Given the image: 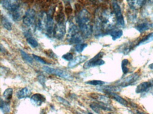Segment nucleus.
<instances>
[{
    "instance_id": "obj_1",
    "label": "nucleus",
    "mask_w": 153,
    "mask_h": 114,
    "mask_svg": "<svg viewBox=\"0 0 153 114\" xmlns=\"http://www.w3.org/2000/svg\"><path fill=\"white\" fill-rule=\"evenodd\" d=\"M43 69L44 71L48 74L58 76L61 78L66 79V80L71 81L73 79V76L71 74L68 73L65 70H62L59 69L53 68L47 66H44L43 67Z\"/></svg>"
},
{
    "instance_id": "obj_2",
    "label": "nucleus",
    "mask_w": 153,
    "mask_h": 114,
    "mask_svg": "<svg viewBox=\"0 0 153 114\" xmlns=\"http://www.w3.org/2000/svg\"><path fill=\"white\" fill-rule=\"evenodd\" d=\"M140 77V75L139 73L138 72H136L118 81L116 83V85L120 86L121 88L132 85L138 80Z\"/></svg>"
},
{
    "instance_id": "obj_3",
    "label": "nucleus",
    "mask_w": 153,
    "mask_h": 114,
    "mask_svg": "<svg viewBox=\"0 0 153 114\" xmlns=\"http://www.w3.org/2000/svg\"><path fill=\"white\" fill-rule=\"evenodd\" d=\"M104 53L103 52H100L97 53L96 56L93 57L92 58L89 60L85 64H84V68L85 69L90 68L96 66H102L105 64L104 61L102 59V58L103 56Z\"/></svg>"
},
{
    "instance_id": "obj_4",
    "label": "nucleus",
    "mask_w": 153,
    "mask_h": 114,
    "mask_svg": "<svg viewBox=\"0 0 153 114\" xmlns=\"http://www.w3.org/2000/svg\"><path fill=\"white\" fill-rule=\"evenodd\" d=\"M112 5L117 24L120 26L124 27L125 21L120 6L115 0L113 1Z\"/></svg>"
},
{
    "instance_id": "obj_5",
    "label": "nucleus",
    "mask_w": 153,
    "mask_h": 114,
    "mask_svg": "<svg viewBox=\"0 0 153 114\" xmlns=\"http://www.w3.org/2000/svg\"><path fill=\"white\" fill-rule=\"evenodd\" d=\"M65 34H66V26L64 22L62 21H60L54 26L53 32V36L56 39L60 40L64 37Z\"/></svg>"
},
{
    "instance_id": "obj_6",
    "label": "nucleus",
    "mask_w": 153,
    "mask_h": 114,
    "mask_svg": "<svg viewBox=\"0 0 153 114\" xmlns=\"http://www.w3.org/2000/svg\"><path fill=\"white\" fill-rule=\"evenodd\" d=\"M36 12L33 9L27 10L23 17V22L27 26H31L33 25L35 20Z\"/></svg>"
},
{
    "instance_id": "obj_7",
    "label": "nucleus",
    "mask_w": 153,
    "mask_h": 114,
    "mask_svg": "<svg viewBox=\"0 0 153 114\" xmlns=\"http://www.w3.org/2000/svg\"><path fill=\"white\" fill-rule=\"evenodd\" d=\"M153 87V79L147 82H142L137 86L136 92L137 94L144 93L149 91Z\"/></svg>"
},
{
    "instance_id": "obj_8",
    "label": "nucleus",
    "mask_w": 153,
    "mask_h": 114,
    "mask_svg": "<svg viewBox=\"0 0 153 114\" xmlns=\"http://www.w3.org/2000/svg\"><path fill=\"white\" fill-rule=\"evenodd\" d=\"M2 6L8 10L13 11L19 8L18 0H4L2 2Z\"/></svg>"
},
{
    "instance_id": "obj_9",
    "label": "nucleus",
    "mask_w": 153,
    "mask_h": 114,
    "mask_svg": "<svg viewBox=\"0 0 153 114\" xmlns=\"http://www.w3.org/2000/svg\"><path fill=\"white\" fill-rule=\"evenodd\" d=\"M90 21V14L87 10H82L78 16V22L79 26L88 24Z\"/></svg>"
},
{
    "instance_id": "obj_10",
    "label": "nucleus",
    "mask_w": 153,
    "mask_h": 114,
    "mask_svg": "<svg viewBox=\"0 0 153 114\" xmlns=\"http://www.w3.org/2000/svg\"><path fill=\"white\" fill-rule=\"evenodd\" d=\"M97 89L100 91L106 94L109 92H115L120 90L121 87L117 85L101 86L97 87Z\"/></svg>"
},
{
    "instance_id": "obj_11",
    "label": "nucleus",
    "mask_w": 153,
    "mask_h": 114,
    "mask_svg": "<svg viewBox=\"0 0 153 114\" xmlns=\"http://www.w3.org/2000/svg\"><path fill=\"white\" fill-rule=\"evenodd\" d=\"M31 102L36 106H40L43 103L45 102L46 98L41 94L36 93L33 94L31 97Z\"/></svg>"
},
{
    "instance_id": "obj_12",
    "label": "nucleus",
    "mask_w": 153,
    "mask_h": 114,
    "mask_svg": "<svg viewBox=\"0 0 153 114\" xmlns=\"http://www.w3.org/2000/svg\"><path fill=\"white\" fill-rule=\"evenodd\" d=\"M106 94L108 96H110L112 99H113L123 106L125 107H128V101L122 98L121 96L119 95V94L115 93V92H109Z\"/></svg>"
},
{
    "instance_id": "obj_13",
    "label": "nucleus",
    "mask_w": 153,
    "mask_h": 114,
    "mask_svg": "<svg viewBox=\"0 0 153 114\" xmlns=\"http://www.w3.org/2000/svg\"><path fill=\"white\" fill-rule=\"evenodd\" d=\"M47 21V16L46 13L42 12L40 14L38 18V24H37L38 29L39 30H42L46 28Z\"/></svg>"
},
{
    "instance_id": "obj_14",
    "label": "nucleus",
    "mask_w": 153,
    "mask_h": 114,
    "mask_svg": "<svg viewBox=\"0 0 153 114\" xmlns=\"http://www.w3.org/2000/svg\"><path fill=\"white\" fill-rule=\"evenodd\" d=\"M80 29L83 35L85 38H88L92 35L93 33V27L91 25L89 24H85V25H80Z\"/></svg>"
},
{
    "instance_id": "obj_15",
    "label": "nucleus",
    "mask_w": 153,
    "mask_h": 114,
    "mask_svg": "<svg viewBox=\"0 0 153 114\" xmlns=\"http://www.w3.org/2000/svg\"><path fill=\"white\" fill-rule=\"evenodd\" d=\"M87 57L84 55H80L78 56L74 59L71 60L68 65V66L70 68H72L78 65L83 63L87 59Z\"/></svg>"
},
{
    "instance_id": "obj_16",
    "label": "nucleus",
    "mask_w": 153,
    "mask_h": 114,
    "mask_svg": "<svg viewBox=\"0 0 153 114\" xmlns=\"http://www.w3.org/2000/svg\"><path fill=\"white\" fill-rule=\"evenodd\" d=\"M93 99H94L97 101V102H102L105 104H111V101L110 98L107 96L102 95L100 94H93L91 96Z\"/></svg>"
},
{
    "instance_id": "obj_17",
    "label": "nucleus",
    "mask_w": 153,
    "mask_h": 114,
    "mask_svg": "<svg viewBox=\"0 0 153 114\" xmlns=\"http://www.w3.org/2000/svg\"><path fill=\"white\" fill-rule=\"evenodd\" d=\"M153 28V23H149L148 22L140 23L135 27L136 29L140 33H144Z\"/></svg>"
},
{
    "instance_id": "obj_18",
    "label": "nucleus",
    "mask_w": 153,
    "mask_h": 114,
    "mask_svg": "<svg viewBox=\"0 0 153 114\" xmlns=\"http://www.w3.org/2000/svg\"><path fill=\"white\" fill-rule=\"evenodd\" d=\"M32 94V91L27 87H25L19 90L16 94V96L19 99H24L29 97Z\"/></svg>"
},
{
    "instance_id": "obj_19",
    "label": "nucleus",
    "mask_w": 153,
    "mask_h": 114,
    "mask_svg": "<svg viewBox=\"0 0 153 114\" xmlns=\"http://www.w3.org/2000/svg\"><path fill=\"white\" fill-rule=\"evenodd\" d=\"M54 26V21L53 19L51 16L48 15L47 16V24H46V29L47 33L51 35L53 34Z\"/></svg>"
},
{
    "instance_id": "obj_20",
    "label": "nucleus",
    "mask_w": 153,
    "mask_h": 114,
    "mask_svg": "<svg viewBox=\"0 0 153 114\" xmlns=\"http://www.w3.org/2000/svg\"><path fill=\"white\" fill-rule=\"evenodd\" d=\"M145 0H127L128 5L132 9L140 8L144 4Z\"/></svg>"
},
{
    "instance_id": "obj_21",
    "label": "nucleus",
    "mask_w": 153,
    "mask_h": 114,
    "mask_svg": "<svg viewBox=\"0 0 153 114\" xmlns=\"http://www.w3.org/2000/svg\"><path fill=\"white\" fill-rule=\"evenodd\" d=\"M109 34L114 41L120 38L123 35V31L121 29H114L110 31Z\"/></svg>"
},
{
    "instance_id": "obj_22",
    "label": "nucleus",
    "mask_w": 153,
    "mask_h": 114,
    "mask_svg": "<svg viewBox=\"0 0 153 114\" xmlns=\"http://www.w3.org/2000/svg\"><path fill=\"white\" fill-rule=\"evenodd\" d=\"M83 39L81 35L77 33L71 37L69 42L72 44H80L83 42Z\"/></svg>"
},
{
    "instance_id": "obj_23",
    "label": "nucleus",
    "mask_w": 153,
    "mask_h": 114,
    "mask_svg": "<svg viewBox=\"0 0 153 114\" xmlns=\"http://www.w3.org/2000/svg\"><path fill=\"white\" fill-rule=\"evenodd\" d=\"M152 41H153V32L148 34L147 35L143 37L139 42H138L137 46H140V45L146 44Z\"/></svg>"
},
{
    "instance_id": "obj_24",
    "label": "nucleus",
    "mask_w": 153,
    "mask_h": 114,
    "mask_svg": "<svg viewBox=\"0 0 153 114\" xmlns=\"http://www.w3.org/2000/svg\"><path fill=\"white\" fill-rule=\"evenodd\" d=\"M129 65L130 62L127 59H124L123 60L121 63V68L123 75H127L129 72L130 68L129 67Z\"/></svg>"
},
{
    "instance_id": "obj_25",
    "label": "nucleus",
    "mask_w": 153,
    "mask_h": 114,
    "mask_svg": "<svg viewBox=\"0 0 153 114\" xmlns=\"http://www.w3.org/2000/svg\"><path fill=\"white\" fill-rule=\"evenodd\" d=\"M1 109L5 114H8L10 110V104L7 102L3 101L2 99L1 100Z\"/></svg>"
},
{
    "instance_id": "obj_26",
    "label": "nucleus",
    "mask_w": 153,
    "mask_h": 114,
    "mask_svg": "<svg viewBox=\"0 0 153 114\" xmlns=\"http://www.w3.org/2000/svg\"><path fill=\"white\" fill-rule=\"evenodd\" d=\"M12 12V18L14 20L19 21L21 19L22 17V12L19 8Z\"/></svg>"
},
{
    "instance_id": "obj_27",
    "label": "nucleus",
    "mask_w": 153,
    "mask_h": 114,
    "mask_svg": "<svg viewBox=\"0 0 153 114\" xmlns=\"http://www.w3.org/2000/svg\"><path fill=\"white\" fill-rule=\"evenodd\" d=\"M13 93V90L12 88H7L5 90V91L3 93V97L7 100L10 101L12 99Z\"/></svg>"
},
{
    "instance_id": "obj_28",
    "label": "nucleus",
    "mask_w": 153,
    "mask_h": 114,
    "mask_svg": "<svg viewBox=\"0 0 153 114\" xmlns=\"http://www.w3.org/2000/svg\"><path fill=\"white\" fill-rule=\"evenodd\" d=\"M1 24L3 26L8 30H11L12 29V25L11 23L6 18H1Z\"/></svg>"
},
{
    "instance_id": "obj_29",
    "label": "nucleus",
    "mask_w": 153,
    "mask_h": 114,
    "mask_svg": "<svg viewBox=\"0 0 153 114\" xmlns=\"http://www.w3.org/2000/svg\"><path fill=\"white\" fill-rule=\"evenodd\" d=\"M20 53L22 55V58L26 61L28 62V63H32L33 62V59L32 57L28 55L27 53L24 51L23 50H20Z\"/></svg>"
},
{
    "instance_id": "obj_30",
    "label": "nucleus",
    "mask_w": 153,
    "mask_h": 114,
    "mask_svg": "<svg viewBox=\"0 0 153 114\" xmlns=\"http://www.w3.org/2000/svg\"><path fill=\"white\" fill-rule=\"evenodd\" d=\"M86 83L87 84L91 85L93 86H103L105 84V82L101 80H93L86 82Z\"/></svg>"
},
{
    "instance_id": "obj_31",
    "label": "nucleus",
    "mask_w": 153,
    "mask_h": 114,
    "mask_svg": "<svg viewBox=\"0 0 153 114\" xmlns=\"http://www.w3.org/2000/svg\"><path fill=\"white\" fill-rule=\"evenodd\" d=\"M28 43L33 48H36L38 45V43L35 38L32 37L28 36V38L27 39Z\"/></svg>"
},
{
    "instance_id": "obj_32",
    "label": "nucleus",
    "mask_w": 153,
    "mask_h": 114,
    "mask_svg": "<svg viewBox=\"0 0 153 114\" xmlns=\"http://www.w3.org/2000/svg\"><path fill=\"white\" fill-rule=\"evenodd\" d=\"M88 45L85 43H80L78 44L75 47L76 50L77 52L81 53L87 47Z\"/></svg>"
},
{
    "instance_id": "obj_33",
    "label": "nucleus",
    "mask_w": 153,
    "mask_h": 114,
    "mask_svg": "<svg viewBox=\"0 0 153 114\" xmlns=\"http://www.w3.org/2000/svg\"><path fill=\"white\" fill-rule=\"evenodd\" d=\"M90 107L97 114L101 113V109L98 107L97 102H93L90 105Z\"/></svg>"
},
{
    "instance_id": "obj_34",
    "label": "nucleus",
    "mask_w": 153,
    "mask_h": 114,
    "mask_svg": "<svg viewBox=\"0 0 153 114\" xmlns=\"http://www.w3.org/2000/svg\"><path fill=\"white\" fill-rule=\"evenodd\" d=\"M73 54L71 53H68L62 55V58L67 61H71L73 60Z\"/></svg>"
},
{
    "instance_id": "obj_35",
    "label": "nucleus",
    "mask_w": 153,
    "mask_h": 114,
    "mask_svg": "<svg viewBox=\"0 0 153 114\" xmlns=\"http://www.w3.org/2000/svg\"><path fill=\"white\" fill-rule=\"evenodd\" d=\"M37 80L40 84L42 86H45V82H46V78L44 76L42 75H39L37 77Z\"/></svg>"
},
{
    "instance_id": "obj_36",
    "label": "nucleus",
    "mask_w": 153,
    "mask_h": 114,
    "mask_svg": "<svg viewBox=\"0 0 153 114\" xmlns=\"http://www.w3.org/2000/svg\"><path fill=\"white\" fill-rule=\"evenodd\" d=\"M57 99H58V101L62 104H63V105H65V106H70L69 102L67 100L64 99V98H62V97H60V96H58L57 97Z\"/></svg>"
},
{
    "instance_id": "obj_37",
    "label": "nucleus",
    "mask_w": 153,
    "mask_h": 114,
    "mask_svg": "<svg viewBox=\"0 0 153 114\" xmlns=\"http://www.w3.org/2000/svg\"><path fill=\"white\" fill-rule=\"evenodd\" d=\"M33 55L35 59L37 61H39V62H41V63L43 64H46V63H47L41 57H39L37 55H35V54H33Z\"/></svg>"
},
{
    "instance_id": "obj_38",
    "label": "nucleus",
    "mask_w": 153,
    "mask_h": 114,
    "mask_svg": "<svg viewBox=\"0 0 153 114\" xmlns=\"http://www.w3.org/2000/svg\"><path fill=\"white\" fill-rule=\"evenodd\" d=\"M149 68L150 69L153 70V63H151L150 65L149 66Z\"/></svg>"
},
{
    "instance_id": "obj_39",
    "label": "nucleus",
    "mask_w": 153,
    "mask_h": 114,
    "mask_svg": "<svg viewBox=\"0 0 153 114\" xmlns=\"http://www.w3.org/2000/svg\"><path fill=\"white\" fill-rule=\"evenodd\" d=\"M137 114H149L147 113H144V112H142V111H137Z\"/></svg>"
},
{
    "instance_id": "obj_40",
    "label": "nucleus",
    "mask_w": 153,
    "mask_h": 114,
    "mask_svg": "<svg viewBox=\"0 0 153 114\" xmlns=\"http://www.w3.org/2000/svg\"><path fill=\"white\" fill-rule=\"evenodd\" d=\"M41 114H46V113H45V111L43 110V111H42V112H41Z\"/></svg>"
}]
</instances>
